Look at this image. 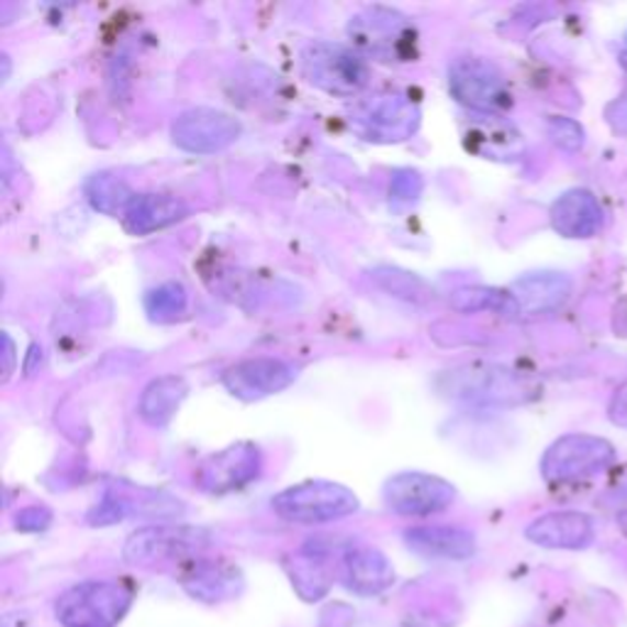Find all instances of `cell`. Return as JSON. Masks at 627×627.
<instances>
[{
    "instance_id": "5b68a950",
    "label": "cell",
    "mask_w": 627,
    "mask_h": 627,
    "mask_svg": "<svg viewBox=\"0 0 627 627\" xmlns=\"http://www.w3.org/2000/svg\"><path fill=\"white\" fill-rule=\"evenodd\" d=\"M615 461V449L608 439L593 434H567L549 446L541 459V475L549 483L581 481L603 473Z\"/></svg>"
},
{
    "instance_id": "6da1fadb",
    "label": "cell",
    "mask_w": 627,
    "mask_h": 627,
    "mask_svg": "<svg viewBox=\"0 0 627 627\" xmlns=\"http://www.w3.org/2000/svg\"><path fill=\"white\" fill-rule=\"evenodd\" d=\"M437 388L446 398L471 402V405H523L535 398V385L517 370L495 363H471L446 370Z\"/></svg>"
},
{
    "instance_id": "2e32d148",
    "label": "cell",
    "mask_w": 627,
    "mask_h": 627,
    "mask_svg": "<svg viewBox=\"0 0 627 627\" xmlns=\"http://www.w3.org/2000/svg\"><path fill=\"white\" fill-rule=\"evenodd\" d=\"M342 579L358 596H378L395 583V569L382 551L373 547H354L342 559Z\"/></svg>"
},
{
    "instance_id": "7a4b0ae2",
    "label": "cell",
    "mask_w": 627,
    "mask_h": 627,
    "mask_svg": "<svg viewBox=\"0 0 627 627\" xmlns=\"http://www.w3.org/2000/svg\"><path fill=\"white\" fill-rule=\"evenodd\" d=\"M135 591L125 581H83L64 591L57 618L67 627H113L131 611Z\"/></svg>"
},
{
    "instance_id": "7c38bea8",
    "label": "cell",
    "mask_w": 627,
    "mask_h": 627,
    "mask_svg": "<svg viewBox=\"0 0 627 627\" xmlns=\"http://www.w3.org/2000/svg\"><path fill=\"white\" fill-rule=\"evenodd\" d=\"M260 469L262 454L258 446L236 444L206 459L197 473V483L206 493H231L255 481L260 475Z\"/></svg>"
},
{
    "instance_id": "f1b7e54d",
    "label": "cell",
    "mask_w": 627,
    "mask_h": 627,
    "mask_svg": "<svg viewBox=\"0 0 627 627\" xmlns=\"http://www.w3.org/2000/svg\"><path fill=\"white\" fill-rule=\"evenodd\" d=\"M611 419L613 424L627 429V382H623V385L615 390V395L611 400Z\"/></svg>"
},
{
    "instance_id": "8992f818",
    "label": "cell",
    "mask_w": 627,
    "mask_h": 627,
    "mask_svg": "<svg viewBox=\"0 0 627 627\" xmlns=\"http://www.w3.org/2000/svg\"><path fill=\"white\" fill-rule=\"evenodd\" d=\"M348 35L356 45L378 59L405 61L414 55V32L410 20L390 8H368L348 25Z\"/></svg>"
},
{
    "instance_id": "8fae6325",
    "label": "cell",
    "mask_w": 627,
    "mask_h": 627,
    "mask_svg": "<svg viewBox=\"0 0 627 627\" xmlns=\"http://www.w3.org/2000/svg\"><path fill=\"white\" fill-rule=\"evenodd\" d=\"M296 378V368L282 358H248L231 366L223 373V385L238 400H262L275 392L290 388Z\"/></svg>"
},
{
    "instance_id": "4316f807",
    "label": "cell",
    "mask_w": 627,
    "mask_h": 627,
    "mask_svg": "<svg viewBox=\"0 0 627 627\" xmlns=\"http://www.w3.org/2000/svg\"><path fill=\"white\" fill-rule=\"evenodd\" d=\"M422 177L412 169H398L395 177H392L390 184V197L392 201H414L422 194Z\"/></svg>"
},
{
    "instance_id": "ffe728a7",
    "label": "cell",
    "mask_w": 627,
    "mask_h": 627,
    "mask_svg": "<svg viewBox=\"0 0 627 627\" xmlns=\"http://www.w3.org/2000/svg\"><path fill=\"white\" fill-rule=\"evenodd\" d=\"M187 380L182 376H163L155 378L150 385L143 390L141 402H137V414L145 424H150L155 429L167 427L177 410L182 407L187 398Z\"/></svg>"
},
{
    "instance_id": "484cf974",
    "label": "cell",
    "mask_w": 627,
    "mask_h": 627,
    "mask_svg": "<svg viewBox=\"0 0 627 627\" xmlns=\"http://www.w3.org/2000/svg\"><path fill=\"white\" fill-rule=\"evenodd\" d=\"M547 131H549L551 141H555L561 150L576 153L583 147V127L576 121L564 119V115H557V119H551L547 123Z\"/></svg>"
},
{
    "instance_id": "9c48e42d",
    "label": "cell",
    "mask_w": 627,
    "mask_h": 627,
    "mask_svg": "<svg viewBox=\"0 0 627 627\" xmlns=\"http://www.w3.org/2000/svg\"><path fill=\"white\" fill-rule=\"evenodd\" d=\"M449 89L454 99L473 111H503L510 105V91L503 74L483 59L456 61L449 71Z\"/></svg>"
},
{
    "instance_id": "277c9868",
    "label": "cell",
    "mask_w": 627,
    "mask_h": 627,
    "mask_svg": "<svg viewBox=\"0 0 627 627\" xmlns=\"http://www.w3.org/2000/svg\"><path fill=\"white\" fill-rule=\"evenodd\" d=\"M304 77L332 96H356L368 87L370 67L358 52L334 42H312L302 52Z\"/></svg>"
},
{
    "instance_id": "e0dca14e",
    "label": "cell",
    "mask_w": 627,
    "mask_h": 627,
    "mask_svg": "<svg viewBox=\"0 0 627 627\" xmlns=\"http://www.w3.org/2000/svg\"><path fill=\"white\" fill-rule=\"evenodd\" d=\"M405 545L427 559H449L463 561L473 557L475 537L461 527H410L405 533Z\"/></svg>"
},
{
    "instance_id": "52a82bcc",
    "label": "cell",
    "mask_w": 627,
    "mask_h": 627,
    "mask_svg": "<svg viewBox=\"0 0 627 627\" xmlns=\"http://www.w3.org/2000/svg\"><path fill=\"white\" fill-rule=\"evenodd\" d=\"M382 497L392 513L424 517L449 507L456 497V488L439 475L407 471L390 478Z\"/></svg>"
},
{
    "instance_id": "d6986e66",
    "label": "cell",
    "mask_w": 627,
    "mask_h": 627,
    "mask_svg": "<svg viewBox=\"0 0 627 627\" xmlns=\"http://www.w3.org/2000/svg\"><path fill=\"white\" fill-rule=\"evenodd\" d=\"M187 204L182 199L169 194H143L135 197L131 209L125 211V231L133 236H147L159 228L172 226L187 216Z\"/></svg>"
},
{
    "instance_id": "ba28073f",
    "label": "cell",
    "mask_w": 627,
    "mask_h": 627,
    "mask_svg": "<svg viewBox=\"0 0 627 627\" xmlns=\"http://www.w3.org/2000/svg\"><path fill=\"white\" fill-rule=\"evenodd\" d=\"M240 137V123L216 109H191L172 123V141L187 153L211 155L231 147Z\"/></svg>"
},
{
    "instance_id": "7402d4cb",
    "label": "cell",
    "mask_w": 627,
    "mask_h": 627,
    "mask_svg": "<svg viewBox=\"0 0 627 627\" xmlns=\"http://www.w3.org/2000/svg\"><path fill=\"white\" fill-rule=\"evenodd\" d=\"M238 573L216 564H197L184 576V589L199 601H221L236 593Z\"/></svg>"
},
{
    "instance_id": "ac0fdd59",
    "label": "cell",
    "mask_w": 627,
    "mask_h": 627,
    "mask_svg": "<svg viewBox=\"0 0 627 627\" xmlns=\"http://www.w3.org/2000/svg\"><path fill=\"white\" fill-rule=\"evenodd\" d=\"M510 292L523 314H547L569 300L571 280L561 272H533L519 278Z\"/></svg>"
},
{
    "instance_id": "3957f363",
    "label": "cell",
    "mask_w": 627,
    "mask_h": 627,
    "mask_svg": "<svg viewBox=\"0 0 627 627\" xmlns=\"http://www.w3.org/2000/svg\"><path fill=\"white\" fill-rule=\"evenodd\" d=\"M358 497L346 485L332 481H310L272 497V510L287 523L324 525L358 513Z\"/></svg>"
},
{
    "instance_id": "d4e9b609",
    "label": "cell",
    "mask_w": 627,
    "mask_h": 627,
    "mask_svg": "<svg viewBox=\"0 0 627 627\" xmlns=\"http://www.w3.org/2000/svg\"><path fill=\"white\" fill-rule=\"evenodd\" d=\"M145 310L157 322H172L187 310V290L179 282H165L145 296Z\"/></svg>"
},
{
    "instance_id": "cb8c5ba5",
    "label": "cell",
    "mask_w": 627,
    "mask_h": 627,
    "mask_svg": "<svg viewBox=\"0 0 627 627\" xmlns=\"http://www.w3.org/2000/svg\"><path fill=\"white\" fill-rule=\"evenodd\" d=\"M373 280L382 287V290L400 296L407 302H427L432 300V287L424 282L417 275H410L398 268H378L373 270Z\"/></svg>"
},
{
    "instance_id": "83f0119b",
    "label": "cell",
    "mask_w": 627,
    "mask_h": 627,
    "mask_svg": "<svg viewBox=\"0 0 627 627\" xmlns=\"http://www.w3.org/2000/svg\"><path fill=\"white\" fill-rule=\"evenodd\" d=\"M52 523V513L47 507H25L23 513L15 517V525L18 529H23V533H42V529H47Z\"/></svg>"
},
{
    "instance_id": "603a6c76",
    "label": "cell",
    "mask_w": 627,
    "mask_h": 627,
    "mask_svg": "<svg viewBox=\"0 0 627 627\" xmlns=\"http://www.w3.org/2000/svg\"><path fill=\"white\" fill-rule=\"evenodd\" d=\"M87 199L96 211H101V214L125 216V211L131 209V204L135 201V194L121 177L101 172L93 175L87 182Z\"/></svg>"
},
{
    "instance_id": "5bb4252c",
    "label": "cell",
    "mask_w": 627,
    "mask_h": 627,
    "mask_svg": "<svg viewBox=\"0 0 627 627\" xmlns=\"http://www.w3.org/2000/svg\"><path fill=\"white\" fill-rule=\"evenodd\" d=\"M551 228L564 238H591L603 226V209L589 189H569L549 211Z\"/></svg>"
},
{
    "instance_id": "44dd1931",
    "label": "cell",
    "mask_w": 627,
    "mask_h": 627,
    "mask_svg": "<svg viewBox=\"0 0 627 627\" xmlns=\"http://www.w3.org/2000/svg\"><path fill=\"white\" fill-rule=\"evenodd\" d=\"M451 310L461 314L495 312L503 316H519V304L513 292L495 290V287H461L451 294Z\"/></svg>"
},
{
    "instance_id": "4fadbf2b",
    "label": "cell",
    "mask_w": 627,
    "mask_h": 627,
    "mask_svg": "<svg viewBox=\"0 0 627 627\" xmlns=\"http://www.w3.org/2000/svg\"><path fill=\"white\" fill-rule=\"evenodd\" d=\"M419 123L417 105L400 99V96H380V99L360 105L356 125L376 141H405Z\"/></svg>"
},
{
    "instance_id": "f546056e",
    "label": "cell",
    "mask_w": 627,
    "mask_h": 627,
    "mask_svg": "<svg viewBox=\"0 0 627 627\" xmlns=\"http://www.w3.org/2000/svg\"><path fill=\"white\" fill-rule=\"evenodd\" d=\"M3 344H5V378L13 373V342H10V336H3Z\"/></svg>"
},
{
    "instance_id": "30bf717a",
    "label": "cell",
    "mask_w": 627,
    "mask_h": 627,
    "mask_svg": "<svg viewBox=\"0 0 627 627\" xmlns=\"http://www.w3.org/2000/svg\"><path fill=\"white\" fill-rule=\"evenodd\" d=\"M206 545V535L191 527H143L127 537L123 557L135 567H153L163 561L182 559Z\"/></svg>"
},
{
    "instance_id": "9a60e30c",
    "label": "cell",
    "mask_w": 627,
    "mask_h": 627,
    "mask_svg": "<svg viewBox=\"0 0 627 627\" xmlns=\"http://www.w3.org/2000/svg\"><path fill=\"white\" fill-rule=\"evenodd\" d=\"M527 539L537 547L545 549H583L593 541V523L583 513H549L537 517L533 525L525 529Z\"/></svg>"
}]
</instances>
